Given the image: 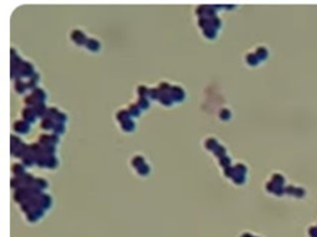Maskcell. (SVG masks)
I'll return each mask as SVG.
<instances>
[]
</instances>
